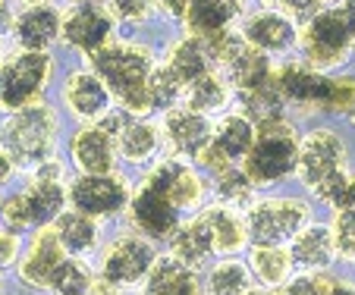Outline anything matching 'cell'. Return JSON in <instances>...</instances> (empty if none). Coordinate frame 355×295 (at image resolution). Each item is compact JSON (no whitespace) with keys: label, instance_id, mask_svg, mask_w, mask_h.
<instances>
[{"label":"cell","instance_id":"1","mask_svg":"<svg viewBox=\"0 0 355 295\" xmlns=\"http://www.w3.org/2000/svg\"><path fill=\"white\" fill-rule=\"evenodd\" d=\"M346 167L349 151L336 129L318 126L299 138V167H295V173L318 202L334 211L346 208V192L349 182H352Z\"/></svg>","mask_w":355,"mask_h":295},{"label":"cell","instance_id":"2","mask_svg":"<svg viewBox=\"0 0 355 295\" xmlns=\"http://www.w3.org/2000/svg\"><path fill=\"white\" fill-rule=\"evenodd\" d=\"M355 54V0L327 3L299 28V60L318 73L346 66Z\"/></svg>","mask_w":355,"mask_h":295},{"label":"cell","instance_id":"3","mask_svg":"<svg viewBox=\"0 0 355 295\" xmlns=\"http://www.w3.org/2000/svg\"><path fill=\"white\" fill-rule=\"evenodd\" d=\"M94 75L120 98L126 114H148L155 107L148 94V75H151V57L135 44H104L92 54Z\"/></svg>","mask_w":355,"mask_h":295},{"label":"cell","instance_id":"4","mask_svg":"<svg viewBox=\"0 0 355 295\" xmlns=\"http://www.w3.org/2000/svg\"><path fill=\"white\" fill-rule=\"evenodd\" d=\"M57 138V116L47 104H28L13 110L3 129H0V148L19 167H41L51 161Z\"/></svg>","mask_w":355,"mask_h":295},{"label":"cell","instance_id":"5","mask_svg":"<svg viewBox=\"0 0 355 295\" xmlns=\"http://www.w3.org/2000/svg\"><path fill=\"white\" fill-rule=\"evenodd\" d=\"M299 138L295 126L289 120H277L268 126H258V138L255 148L248 151L245 163V176L255 182V188L261 186H277V182L289 179L299 167Z\"/></svg>","mask_w":355,"mask_h":295},{"label":"cell","instance_id":"6","mask_svg":"<svg viewBox=\"0 0 355 295\" xmlns=\"http://www.w3.org/2000/svg\"><path fill=\"white\" fill-rule=\"evenodd\" d=\"M311 223V204L302 198H261L248 208L245 226L255 245H286Z\"/></svg>","mask_w":355,"mask_h":295},{"label":"cell","instance_id":"7","mask_svg":"<svg viewBox=\"0 0 355 295\" xmlns=\"http://www.w3.org/2000/svg\"><path fill=\"white\" fill-rule=\"evenodd\" d=\"M51 79V57L44 51H22L0 66V107L22 110Z\"/></svg>","mask_w":355,"mask_h":295},{"label":"cell","instance_id":"8","mask_svg":"<svg viewBox=\"0 0 355 295\" xmlns=\"http://www.w3.org/2000/svg\"><path fill=\"white\" fill-rule=\"evenodd\" d=\"M274 88L280 91L283 104L295 110H324L327 107L330 75L311 69L302 60H286L274 69Z\"/></svg>","mask_w":355,"mask_h":295},{"label":"cell","instance_id":"9","mask_svg":"<svg viewBox=\"0 0 355 295\" xmlns=\"http://www.w3.org/2000/svg\"><path fill=\"white\" fill-rule=\"evenodd\" d=\"M69 202H73V211L92 217H114L126 208L132 198H129V188L120 176H79V179L69 186Z\"/></svg>","mask_w":355,"mask_h":295},{"label":"cell","instance_id":"10","mask_svg":"<svg viewBox=\"0 0 355 295\" xmlns=\"http://www.w3.org/2000/svg\"><path fill=\"white\" fill-rule=\"evenodd\" d=\"M155 249L148 245L139 235H123L104 255V264H101V274H104V283L116 289H129L139 286L148 276V270L155 267Z\"/></svg>","mask_w":355,"mask_h":295},{"label":"cell","instance_id":"11","mask_svg":"<svg viewBox=\"0 0 355 295\" xmlns=\"http://www.w3.org/2000/svg\"><path fill=\"white\" fill-rule=\"evenodd\" d=\"M239 32L248 44L258 47L268 57H283L299 47V22H293L289 16L277 13V10H255V13H248Z\"/></svg>","mask_w":355,"mask_h":295},{"label":"cell","instance_id":"12","mask_svg":"<svg viewBox=\"0 0 355 295\" xmlns=\"http://www.w3.org/2000/svg\"><path fill=\"white\" fill-rule=\"evenodd\" d=\"M129 217H132V226L145 233L148 239H173L176 229H180V211L173 208L167 195L157 192L148 182L132 195Z\"/></svg>","mask_w":355,"mask_h":295},{"label":"cell","instance_id":"13","mask_svg":"<svg viewBox=\"0 0 355 295\" xmlns=\"http://www.w3.org/2000/svg\"><path fill=\"white\" fill-rule=\"evenodd\" d=\"M35 170H38V173H35V182L22 192L28 217H32V226H54V220L63 214V204H67V188H63L60 163L44 161Z\"/></svg>","mask_w":355,"mask_h":295},{"label":"cell","instance_id":"14","mask_svg":"<svg viewBox=\"0 0 355 295\" xmlns=\"http://www.w3.org/2000/svg\"><path fill=\"white\" fill-rule=\"evenodd\" d=\"M148 186H155L157 192H164L173 202V208L180 211H192L201 204V195H205V182L195 170H189L180 161H164L155 167V173L148 176Z\"/></svg>","mask_w":355,"mask_h":295},{"label":"cell","instance_id":"15","mask_svg":"<svg viewBox=\"0 0 355 295\" xmlns=\"http://www.w3.org/2000/svg\"><path fill=\"white\" fill-rule=\"evenodd\" d=\"M67 261V251H63L60 239H57L54 226H41V233L35 235L32 249H28L26 261L19 264V276L28 286H51L57 267Z\"/></svg>","mask_w":355,"mask_h":295},{"label":"cell","instance_id":"16","mask_svg":"<svg viewBox=\"0 0 355 295\" xmlns=\"http://www.w3.org/2000/svg\"><path fill=\"white\" fill-rule=\"evenodd\" d=\"M289 255H293V264L302 270V274H318V270H327L336 258L334 249V235H330V226H321V223H309L293 242H289Z\"/></svg>","mask_w":355,"mask_h":295},{"label":"cell","instance_id":"17","mask_svg":"<svg viewBox=\"0 0 355 295\" xmlns=\"http://www.w3.org/2000/svg\"><path fill=\"white\" fill-rule=\"evenodd\" d=\"M164 132H167L170 145L186 157H198L205 148L214 141V129L195 110H173L164 120Z\"/></svg>","mask_w":355,"mask_h":295},{"label":"cell","instance_id":"18","mask_svg":"<svg viewBox=\"0 0 355 295\" xmlns=\"http://www.w3.org/2000/svg\"><path fill=\"white\" fill-rule=\"evenodd\" d=\"M63 35H67V41L73 47L94 54V51H101V47L107 44V38H110V19L101 13L98 7H92V3H82V7H76L73 13L67 16V22H63Z\"/></svg>","mask_w":355,"mask_h":295},{"label":"cell","instance_id":"19","mask_svg":"<svg viewBox=\"0 0 355 295\" xmlns=\"http://www.w3.org/2000/svg\"><path fill=\"white\" fill-rule=\"evenodd\" d=\"M73 161L82 173L104 176L114 170V138L101 126H88L73 138Z\"/></svg>","mask_w":355,"mask_h":295},{"label":"cell","instance_id":"20","mask_svg":"<svg viewBox=\"0 0 355 295\" xmlns=\"http://www.w3.org/2000/svg\"><path fill=\"white\" fill-rule=\"evenodd\" d=\"M205 226L211 233V249L217 255H236V251L245 249L248 242V226L233 208L227 204H214V208L205 211Z\"/></svg>","mask_w":355,"mask_h":295},{"label":"cell","instance_id":"21","mask_svg":"<svg viewBox=\"0 0 355 295\" xmlns=\"http://www.w3.org/2000/svg\"><path fill=\"white\" fill-rule=\"evenodd\" d=\"M242 13H245V0H192L186 10V22L192 32L208 38V35L227 32Z\"/></svg>","mask_w":355,"mask_h":295},{"label":"cell","instance_id":"22","mask_svg":"<svg viewBox=\"0 0 355 295\" xmlns=\"http://www.w3.org/2000/svg\"><path fill=\"white\" fill-rule=\"evenodd\" d=\"M60 28H63V22L54 7L35 3V7H28L26 13L16 19V38H19V44L26 47V51H47V47L57 41Z\"/></svg>","mask_w":355,"mask_h":295},{"label":"cell","instance_id":"23","mask_svg":"<svg viewBox=\"0 0 355 295\" xmlns=\"http://www.w3.org/2000/svg\"><path fill=\"white\" fill-rule=\"evenodd\" d=\"M141 295H198V280H195L192 267L176 261L173 255L157 258L155 267L145 276Z\"/></svg>","mask_w":355,"mask_h":295},{"label":"cell","instance_id":"24","mask_svg":"<svg viewBox=\"0 0 355 295\" xmlns=\"http://www.w3.org/2000/svg\"><path fill=\"white\" fill-rule=\"evenodd\" d=\"M67 104L79 116H85V120L104 116L107 114V104H110V88L94 73H76L73 79L67 82Z\"/></svg>","mask_w":355,"mask_h":295},{"label":"cell","instance_id":"25","mask_svg":"<svg viewBox=\"0 0 355 295\" xmlns=\"http://www.w3.org/2000/svg\"><path fill=\"white\" fill-rule=\"evenodd\" d=\"M248 270L258 276L264 289H277L293 280L295 264L289 249H283V245H255L248 255Z\"/></svg>","mask_w":355,"mask_h":295},{"label":"cell","instance_id":"26","mask_svg":"<svg viewBox=\"0 0 355 295\" xmlns=\"http://www.w3.org/2000/svg\"><path fill=\"white\" fill-rule=\"evenodd\" d=\"M255 138H258V126L248 120L245 114H230L227 120L220 123V129L214 132V145L223 151L230 163H242L248 157V151L255 148Z\"/></svg>","mask_w":355,"mask_h":295},{"label":"cell","instance_id":"27","mask_svg":"<svg viewBox=\"0 0 355 295\" xmlns=\"http://www.w3.org/2000/svg\"><path fill=\"white\" fill-rule=\"evenodd\" d=\"M54 233L69 258L85 255V251H92L98 245V226H94L92 217L79 214V211H63L54 220Z\"/></svg>","mask_w":355,"mask_h":295},{"label":"cell","instance_id":"28","mask_svg":"<svg viewBox=\"0 0 355 295\" xmlns=\"http://www.w3.org/2000/svg\"><path fill=\"white\" fill-rule=\"evenodd\" d=\"M211 233L208 226H205V217H195V220H189L186 226L176 229L173 235V258L176 261H182L186 267H201L205 264V258L211 255Z\"/></svg>","mask_w":355,"mask_h":295},{"label":"cell","instance_id":"29","mask_svg":"<svg viewBox=\"0 0 355 295\" xmlns=\"http://www.w3.org/2000/svg\"><path fill=\"white\" fill-rule=\"evenodd\" d=\"M186 110H195V114H217V110L227 107L230 101V85L227 79H220L217 73H205L201 79L189 82L186 88Z\"/></svg>","mask_w":355,"mask_h":295},{"label":"cell","instance_id":"30","mask_svg":"<svg viewBox=\"0 0 355 295\" xmlns=\"http://www.w3.org/2000/svg\"><path fill=\"white\" fill-rule=\"evenodd\" d=\"M167 66H170V73L182 82V88H186L189 82L211 73V57H208V51H205V44H201V38H189L173 47Z\"/></svg>","mask_w":355,"mask_h":295},{"label":"cell","instance_id":"31","mask_svg":"<svg viewBox=\"0 0 355 295\" xmlns=\"http://www.w3.org/2000/svg\"><path fill=\"white\" fill-rule=\"evenodd\" d=\"M208 295H248L252 292V270L242 261H220L217 267H211L208 283H205Z\"/></svg>","mask_w":355,"mask_h":295},{"label":"cell","instance_id":"32","mask_svg":"<svg viewBox=\"0 0 355 295\" xmlns=\"http://www.w3.org/2000/svg\"><path fill=\"white\" fill-rule=\"evenodd\" d=\"M286 104H283L280 91L274 88V82L258 91H245L242 94V114L255 126H268V123H277V120H286Z\"/></svg>","mask_w":355,"mask_h":295},{"label":"cell","instance_id":"33","mask_svg":"<svg viewBox=\"0 0 355 295\" xmlns=\"http://www.w3.org/2000/svg\"><path fill=\"white\" fill-rule=\"evenodd\" d=\"M214 186L227 208L236 211V208H252V204H255L252 202V198H255V182L245 176V170H239V167L223 170V173H217Z\"/></svg>","mask_w":355,"mask_h":295},{"label":"cell","instance_id":"34","mask_svg":"<svg viewBox=\"0 0 355 295\" xmlns=\"http://www.w3.org/2000/svg\"><path fill=\"white\" fill-rule=\"evenodd\" d=\"M157 151V129L151 123H129L120 132V154L132 163H141Z\"/></svg>","mask_w":355,"mask_h":295},{"label":"cell","instance_id":"35","mask_svg":"<svg viewBox=\"0 0 355 295\" xmlns=\"http://www.w3.org/2000/svg\"><path fill=\"white\" fill-rule=\"evenodd\" d=\"M92 286H94L92 270L82 261H76V258H67V261L57 267L54 280H51V289H54L57 295H88Z\"/></svg>","mask_w":355,"mask_h":295},{"label":"cell","instance_id":"36","mask_svg":"<svg viewBox=\"0 0 355 295\" xmlns=\"http://www.w3.org/2000/svg\"><path fill=\"white\" fill-rule=\"evenodd\" d=\"M330 235H334L336 258L343 261H355V208H340L330 223Z\"/></svg>","mask_w":355,"mask_h":295},{"label":"cell","instance_id":"37","mask_svg":"<svg viewBox=\"0 0 355 295\" xmlns=\"http://www.w3.org/2000/svg\"><path fill=\"white\" fill-rule=\"evenodd\" d=\"M324 114H340L352 116L355 114V75H330V91H327V107Z\"/></svg>","mask_w":355,"mask_h":295},{"label":"cell","instance_id":"38","mask_svg":"<svg viewBox=\"0 0 355 295\" xmlns=\"http://www.w3.org/2000/svg\"><path fill=\"white\" fill-rule=\"evenodd\" d=\"M148 94H151V104H155V107H170L182 94V82L170 73V66H157L148 75Z\"/></svg>","mask_w":355,"mask_h":295},{"label":"cell","instance_id":"39","mask_svg":"<svg viewBox=\"0 0 355 295\" xmlns=\"http://www.w3.org/2000/svg\"><path fill=\"white\" fill-rule=\"evenodd\" d=\"M0 226L16 235L32 229V217H28V208H26V198H22V195H10V198L0 202Z\"/></svg>","mask_w":355,"mask_h":295},{"label":"cell","instance_id":"40","mask_svg":"<svg viewBox=\"0 0 355 295\" xmlns=\"http://www.w3.org/2000/svg\"><path fill=\"white\" fill-rule=\"evenodd\" d=\"M334 289V276H327L324 270L318 274H299L283 286L280 295H330Z\"/></svg>","mask_w":355,"mask_h":295},{"label":"cell","instance_id":"41","mask_svg":"<svg viewBox=\"0 0 355 295\" xmlns=\"http://www.w3.org/2000/svg\"><path fill=\"white\" fill-rule=\"evenodd\" d=\"M261 3L264 10H277V13L289 16L293 22H309L321 10V0H261Z\"/></svg>","mask_w":355,"mask_h":295},{"label":"cell","instance_id":"42","mask_svg":"<svg viewBox=\"0 0 355 295\" xmlns=\"http://www.w3.org/2000/svg\"><path fill=\"white\" fill-rule=\"evenodd\" d=\"M16 258H19V235L0 226V267H10Z\"/></svg>","mask_w":355,"mask_h":295},{"label":"cell","instance_id":"43","mask_svg":"<svg viewBox=\"0 0 355 295\" xmlns=\"http://www.w3.org/2000/svg\"><path fill=\"white\" fill-rule=\"evenodd\" d=\"M110 7L123 19H141L148 13V7H151V0H110Z\"/></svg>","mask_w":355,"mask_h":295},{"label":"cell","instance_id":"44","mask_svg":"<svg viewBox=\"0 0 355 295\" xmlns=\"http://www.w3.org/2000/svg\"><path fill=\"white\" fill-rule=\"evenodd\" d=\"M164 10H170V13H176V16H186V10H189V3L192 0H157Z\"/></svg>","mask_w":355,"mask_h":295},{"label":"cell","instance_id":"45","mask_svg":"<svg viewBox=\"0 0 355 295\" xmlns=\"http://www.w3.org/2000/svg\"><path fill=\"white\" fill-rule=\"evenodd\" d=\"M330 295H355V286H352V283H346V280H334Z\"/></svg>","mask_w":355,"mask_h":295},{"label":"cell","instance_id":"46","mask_svg":"<svg viewBox=\"0 0 355 295\" xmlns=\"http://www.w3.org/2000/svg\"><path fill=\"white\" fill-rule=\"evenodd\" d=\"M10 173H13V161H10V157L3 154V151H0V182L7 179Z\"/></svg>","mask_w":355,"mask_h":295},{"label":"cell","instance_id":"47","mask_svg":"<svg viewBox=\"0 0 355 295\" xmlns=\"http://www.w3.org/2000/svg\"><path fill=\"white\" fill-rule=\"evenodd\" d=\"M346 208H355V176L349 182V192H346Z\"/></svg>","mask_w":355,"mask_h":295},{"label":"cell","instance_id":"48","mask_svg":"<svg viewBox=\"0 0 355 295\" xmlns=\"http://www.w3.org/2000/svg\"><path fill=\"white\" fill-rule=\"evenodd\" d=\"M248 295H277V292H270V289H258V292H248Z\"/></svg>","mask_w":355,"mask_h":295},{"label":"cell","instance_id":"49","mask_svg":"<svg viewBox=\"0 0 355 295\" xmlns=\"http://www.w3.org/2000/svg\"><path fill=\"white\" fill-rule=\"evenodd\" d=\"M3 10H7V0H0V16H3Z\"/></svg>","mask_w":355,"mask_h":295},{"label":"cell","instance_id":"50","mask_svg":"<svg viewBox=\"0 0 355 295\" xmlns=\"http://www.w3.org/2000/svg\"><path fill=\"white\" fill-rule=\"evenodd\" d=\"M327 3H340V0H321V7H327Z\"/></svg>","mask_w":355,"mask_h":295},{"label":"cell","instance_id":"51","mask_svg":"<svg viewBox=\"0 0 355 295\" xmlns=\"http://www.w3.org/2000/svg\"><path fill=\"white\" fill-rule=\"evenodd\" d=\"M26 3H32V7H35V3H44V0H26Z\"/></svg>","mask_w":355,"mask_h":295},{"label":"cell","instance_id":"52","mask_svg":"<svg viewBox=\"0 0 355 295\" xmlns=\"http://www.w3.org/2000/svg\"><path fill=\"white\" fill-rule=\"evenodd\" d=\"M0 57H3V47H0Z\"/></svg>","mask_w":355,"mask_h":295},{"label":"cell","instance_id":"53","mask_svg":"<svg viewBox=\"0 0 355 295\" xmlns=\"http://www.w3.org/2000/svg\"><path fill=\"white\" fill-rule=\"evenodd\" d=\"M0 289H3V283H0Z\"/></svg>","mask_w":355,"mask_h":295}]
</instances>
